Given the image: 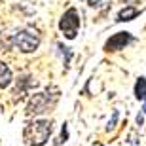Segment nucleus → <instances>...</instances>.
<instances>
[{
  "label": "nucleus",
  "instance_id": "f257e3e1",
  "mask_svg": "<svg viewBox=\"0 0 146 146\" xmlns=\"http://www.w3.org/2000/svg\"><path fill=\"white\" fill-rule=\"evenodd\" d=\"M51 131H53V127H51L49 119H34V121H31L25 127L23 137H25V141L31 146H44L49 141Z\"/></svg>",
  "mask_w": 146,
  "mask_h": 146
},
{
  "label": "nucleus",
  "instance_id": "f03ea898",
  "mask_svg": "<svg viewBox=\"0 0 146 146\" xmlns=\"http://www.w3.org/2000/svg\"><path fill=\"white\" fill-rule=\"evenodd\" d=\"M11 46L19 48V51H23V53H33L40 46V36L31 31H19L17 34L11 36Z\"/></svg>",
  "mask_w": 146,
  "mask_h": 146
},
{
  "label": "nucleus",
  "instance_id": "7ed1b4c3",
  "mask_svg": "<svg viewBox=\"0 0 146 146\" xmlns=\"http://www.w3.org/2000/svg\"><path fill=\"white\" fill-rule=\"evenodd\" d=\"M59 29L68 40L76 38L78 29H80V13H78L76 8H68L63 13V17H61V21H59Z\"/></svg>",
  "mask_w": 146,
  "mask_h": 146
},
{
  "label": "nucleus",
  "instance_id": "20e7f679",
  "mask_svg": "<svg viewBox=\"0 0 146 146\" xmlns=\"http://www.w3.org/2000/svg\"><path fill=\"white\" fill-rule=\"evenodd\" d=\"M131 42H133V34L131 33H116L106 40L104 51H119V49H123Z\"/></svg>",
  "mask_w": 146,
  "mask_h": 146
},
{
  "label": "nucleus",
  "instance_id": "39448f33",
  "mask_svg": "<svg viewBox=\"0 0 146 146\" xmlns=\"http://www.w3.org/2000/svg\"><path fill=\"white\" fill-rule=\"evenodd\" d=\"M49 97H48V93H36L33 97V101L29 103L27 106V114L29 116H33V114H42L46 112V110H49Z\"/></svg>",
  "mask_w": 146,
  "mask_h": 146
},
{
  "label": "nucleus",
  "instance_id": "423d86ee",
  "mask_svg": "<svg viewBox=\"0 0 146 146\" xmlns=\"http://www.w3.org/2000/svg\"><path fill=\"white\" fill-rule=\"evenodd\" d=\"M135 97L139 99V101H142V103H144L142 112L146 114V78H144V76L137 78V82H135Z\"/></svg>",
  "mask_w": 146,
  "mask_h": 146
},
{
  "label": "nucleus",
  "instance_id": "0eeeda50",
  "mask_svg": "<svg viewBox=\"0 0 146 146\" xmlns=\"http://www.w3.org/2000/svg\"><path fill=\"white\" fill-rule=\"evenodd\" d=\"M139 13H141V11L137 10V8H133V6H127V8H123V10L118 11V19H116V21H119V23L133 21V19L139 15Z\"/></svg>",
  "mask_w": 146,
  "mask_h": 146
},
{
  "label": "nucleus",
  "instance_id": "6e6552de",
  "mask_svg": "<svg viewBox=\"0 0 146 146\" xmlns=\"http://www.w3.org/2000/svg\"><path fill=\"white\" fill-rule=\"evenodd\" d=\"M11 84V70L10 66L0 61V89H4Z\"/></svg>",
  "mask_w": 146,
  "mask_h": 146
},
{
  "label": "nucleus",
  "instance_id": "1a4fd4ad",
  "mask_svg": "<svg viewBox=\"0 0 146 146\" xmlns=\"http://www.w3.org/2000/svg\"><path fill=\"white\" fill-rule=\"evenodd\" d=\"M66 139H68V129H66V123H63L61 137H59V141H57V144H63V142H66Z\"/></svg>",
  "mask_w": 146,
  "mask_h": 146
},
{
  "label": "nucleus",
  "instance_id": "9d476101",
  "mask_svg": "<svg viewBox=\"0 0 146 146\" xmlns=\"http://www.w3.org/2000/svg\"><path fill=\"white\" fill-rule=\"evenodd\" d=\"M116 121H118V112H114L112 119H110V121H108V125H106V131H112L114 127H116Z\"/></svg>",
  "mask_w": 146,
  "mask_h": 146
},
{
  "label": "nucleus",
  "instance_id": "9b49d317",
  "mask_svg": "<svg viewBox=\"0 0 146 146\" xmlns=\"http://www.w3.org/2000/svg\"><path fill=\"white\" fill-rule=\"evenodd\" d=\"M137 123L142 125V114H139V116H137Z\"/></svg>",
  "mask_w": 146,
  "mask_h": 146
},
{
  "label": "nucleus",
  "instance_id": "f8f14e48",
  "mask_svg": "<svg viewBox=\"0 0 146 146\" xmlns=\"http://www.w3.org/2000/svg\"><path fill=\"white\" fill-rule=\"evenodd\" d=\"M87 2H89V6H95V4H99L101 0H87Z\"/></svg>",
  "mask_w": 146,
  "mask_h": 146
}]
</instances>
